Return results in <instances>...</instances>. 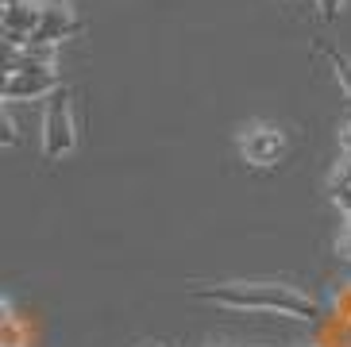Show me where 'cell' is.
Instances as JSON below:
<instances>
[{
  "label": "cell",
  "mask_w": 351,
  "mask_h": 347,
  "mask_svg": "<svg viewBox=\"0 0 351 347\" xmlns=\"http://www.w3.org/2000/svg\"><path fill=\"white\" fill-rule=\"evenodd\" d=\"M201 301L224 309H263V313H282V317H298V320H317L320 305L313 297H305L301 289L274 286V282H232V286H208L193 289Z\"/></svg>",
  "instance_id": "obj_1"
},
{
  "label": "cell",
  "mask_w": 351,
  "mask_h": 347,
  "mask_svg": "<svg viewBox=\"0 0 351 347\" xmlns=\"http://www.w3.org/2000/svg\"><path fill=\"white\" fill-rule=\"evenodd\" d=\"M70 101H73L70 89H58L47 101V112H43V154L51 163L73 154V147H77V123H73Z\"/></svg>",
  "instance_id": "obj_2"
},
{
  "label": "cell",
  "mask_w": 351,
  "mask_h": 347,
  "mask_svg": "<svg viewBox=\"0 0 351 347\" xmlns=\"http://www.w3.org/2000/svg\"><path fill=\"white\" fill-rule=\"evenodd\" d=\"M58 89H62V85H58V70H51V73H8L4 85H0V97H4V104L39 101V97H54Z\"/></svg>",
  "instance_id": "obj_3"
},
{
  "label": "cell",
  "mask_w": 351,
  "mask_h": 347,
  "mask_svg": "<svg viewBox=\"0 0 351 347\" xmlns=\"http://www.w3.org/2000/svg\"><path fill=\"white\" fill-rule=\"evenodd\" d=\"M243 158H247L251 166H270L278 163L282 151H286V139H282L278 128H267V123H258V128H251L247 135H243Z\"/></svg>",
  "instance_id": "obj_4"
},
{
  "label": "cell",
  "mask_w": 351,
  "mask_h": 347,
  "mask_svg": "<svg viewBox=\"0 0 351 347\" xmlns=\"http://www.w3.org/2000/svg\"><path fill=\"white\" fill-rule=\"evenodd\" d=\"M73 31H77V20H73V12L66 4H47L43 8V20L32 35V47H58L62 39H70Z\"/></svg>",
  "instance_id": "obj_5"
},
{
  "label": "cell",
  "mask_w": 351,
  "mask_h": 347,
  "mask_svg": "<svg viewBox=\"0 0 351 347\" xmlns=\"http://www.w3.org/2000/svg\"><path fill=\"white\" fill-rule=\"evenodd\" d=\"M317 47H320L324 54H328L332 70H336V82H340V89L351 97V58L340 51V47H332V43H324V39H317Z\"/></svg>",
  "instance_id": "obj_6"
},
{
  "label": "cell",
  "mask_w": 351,
  "mask_h": 347,
  "mask_svg": "<svg viewBox=\"0 0 351 347\" xmlns=\"http://www.w3.org/2000/svg\"><path fill=\"white\" fill-rule=\"evenodd\" d=\"M317 8H320V20L324 23H336L343 12V0H317Z\"/></svg>",
  "instance_id": "obj_7"
},
{
  "label": "cell",
  "mask_w": 351,
  "mask_h": 347,
  "mask_svg": "<svg viewBox=\"0 0 351 347\" xmlns=\"http://www.w3.org/2000/svg\"><path fill=\"white\" fill-rule=\"evenodd\" d=\"M0 143H4V147L16 143V123H12L8 108H4V116H0Z\"/></svg>",
  "instance_id": "obj_8"
},
{
  "label": "cell",
  "mask_w": 351,
  "mask_h": 347,
  "mask_svg": "<svg viewBox=\"0 0 351 347\" xmlns=\"http://www.w3.org/2000/svg\"><path fill=\"white\" fill-rule=\"evenodd\" d=\"M336 247H340V255H343V259H351V224L343 228V235L336 239Z\"/></svg>",
  "instance_id": "obj_9"
}]
</instances>
